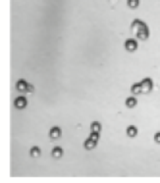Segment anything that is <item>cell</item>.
Wrapping results in <instances>:
<instances>
[{
  "label": "cell",
  "mask_w": 160,
  "mask_h": 183,
  "mask_svg": "<svg viewBox=\"0 0 160 183\" xmlns=\"http://www.w3.org/2000/svg\"><path fill=\"white\" fill-rule=\"evenodd\" d=\"M126 133H127L129 139H135V137H137V127H135V125H129V127L126 129Z\"/></svg>",
  "instance_id": "cell-8"
},
{
  "label": "cell",
  "mask_w": 160,
  "mask_h": 183,
  "mask_svg": "<svg viewBox=\"0 0 160 183\" xmlns=\"http://www.w3.org/2000/svg\"><path fill=\"white\" fill-rule=\"evenodd\" d=\"M97 139H93V137H89V139H87V141L83 143V146H85V150H93L94 149V146H97Z\"/></svg>",
  "instance_id": "cell-7"
},
{
  "label": "cell",
  "mask_w": 160,
  "mask_h": 183,
  "mask_svg": "<svg viewBox=\"0 0 160 183\" xmlns=\"http://www.w3.org/2000/svg\"><path fill=\"white\" fill-rule=\"evenodd\" d=\"M131 93H133V97H137V94H141L143 89H141V83H133L131 85Z\"/></svg>",
  "instance_id": "cell-10"
},
{
  "label": "cell",
  "mask_w": 160,
  "mask_h": 183,
  "mask_svg": "<svg viewBox=\"0 0 160 183\" xmlns=\"http://www.w3.org/2000/svg\"><path fill=\"white\" fill-rule=\"evenodd\" d=\"M29 154H31L33 158H39L41 156V149L39 146H31V149H29Z\"/></svg>",
  "instance_id": "cell-13"
},
{
  "label": "cell",
  "mask_w": 160,
  "mask_h": 183,
  "mask_svg": "<svg viewBox=\"0 0 160 183\" xmlns=\"http://www.w3.org/2000/svg\"><path fill=\"white\" fill-rule=\"evenodd\" d=\"M16 89H18L19 93H27V91H29V83L23 81V79H19V81L16 83Z\"/></svg>",
  "instance_id": "cell-6"
},
{
  "label": "cell",
  "mask_w": 160,
  "mask_h": 183,
  "mask_svg": "<svg viewBox=\"0 0 160 183\" xmlns=\"http://www.w3.org/2000/svg\"><path fill=\"white\" fill-rule=\"evenodd\" d=\"M152 139H154V143H158V145H160V131H156V133H154V137H152Z\"/></svg>",
  "instance_id": "cell-15"
},
{
  "label": "cell",
  "mask_w": 160,
  "mask_h": 183,
  "mask_svg": "<svg viewBox=\"0 0 160 183\" xmlns=\"http://www.w3.org/2000/svg\"><path fill=\"white\" fill-rule=\"evenodd\" d=\"M14 106H16L18 110H23V108L27 106V98H23V97H18L16 100H14Z\"/></svg>",
  "instance_id": "cell-5"
},
{
  "label": "cell",
  "mask_w": 160,
  "mask_h": 183,
  "mask_svg": "<svg viewBox=\"0 0 160 183\" xmlns=\"http://www.w3.org/2000/svg\"><path fill=\"white\" fill-rule=\"evenodd\" d=\"M91 133H93V135H98V133H100V123H98V121H93V123H91Z\"/></svg>",
  "instance_id": "cell-12"
},
{
  "label": "cell",
  "mask_w": 160,
  "mask_h": 183,
  "mask_svg": "<svg viewBox=\"0 0 160 183\" xmlns=\"http://www.w3.org/2000/svg\"><path fill=\"white\" fill-rule=\"evenodd\" d=\"M139 4H141V0H127V8H131V10H137Z\"/></svg>",
  "instance_id": "cell-14"
},
{
  "label": "cell",
  "mask_w": 160,
  "mask_h": 183,
  "mask_svg": "<svg viewBox=\"0 0 160 183\" xmlns=\"http://www.w3.org/2000/svg\"><path fill=\"white\" fill-rule=\"evenodd\" d=\"M123 48H126L127 52H135L137 50V39H127L123 42Z\"/></svg>",
  "instance_id": "cell-3"
},
{
  "label": "cell",
  "mask_w": 160,
  "mask_h": 183,
  "mask_svg": "<svg viewBox=\"0 0 160 183\" xmlns=\"http://www.w3.org/2000/svg\"><path fill=\"white\" fill-rule=\"evenodd\" d=\"M62 154H64V149H60V146H54L52 149V158H62Z\"/></svg>",
  "instance_id": "cell-9"
},
{
  "label": "cell",
  "mask_w": 160,
  "mask_h": 183,
  "mask_svg": "<svg viewBox=\"0 0 160 183\" xmlns=\"http://www.w3.org/2000/svg\"><path fill=\"white\" fill-rule=\"evenodd\" d=\"M131 31L135 33V39H137V41H147V39H149L147 23L141 21V19H133V21H131Z\"/></svg>",
  "instance_id": "cell-1"
},
{
  "label": "cell",
  "mask_w": 160,
  "mask_h": 183,
  "mask_svg": "<svg viewBox=\"0 0 160 183\" xmlns=\"http://www.w3.org/2000/svg\"><path fill=\"white\" fill-rule=\"evenodd\" d=\"M126 106H127V108H135V106H137V98H135V97H127V98H126Z\"/></svg>",
  "instance_id": "cell-11"
},
{
  "label": "cell",
  "mask_w": 160,
  "mask_h": 183,
  "mask_svg": "<svg viewBox=\"0 0 160 183\" xmlns=\"http://www.w3.org/2000/svg\"><path fill=\"white\" fill-rule=\"evenodd\" d=\"M48 137L52 139V141H58V139L62 137V129L60 127H52V129L48 131Z\"/></svg>",
  "instance_id": "cell-4"
},
{
  "label": "cell",
  "mask_w": 160,
  "mask_h": 183,
  "mask_svg": "<svg viewBox=\"0 0 160 183\" xmlns=\"http://www.w3.org/2000/svg\"><path fill=\"white\" fill-rule=\"evenodd\" d=\"M152 87H154V83H152V79H150V77H145L143 81H141V89H143V93H145V94H149V93L152 91Z\"/></svg>",
  "instance_id": "cell-2"
}]
</instances>
